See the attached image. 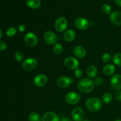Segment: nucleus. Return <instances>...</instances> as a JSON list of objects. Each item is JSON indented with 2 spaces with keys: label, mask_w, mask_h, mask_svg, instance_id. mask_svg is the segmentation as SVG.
<instances>
[{
  "label": "nucleus",
  "mask_w": 121,
  "mask_h": 121,
  "mask_svg": "<svg viewBox=\"0 0 121 121\" xmlns=\"http://www.w3.org/2000/svg\"><path fill=\"white\" fill-rule=\"evenodd\" d=\"M78 87L83 93H89L95 88L94 82L90 79H83L78 82Z\"/></svg>",
  "instance_id": "nucleus-1"
},
{
  "label": "nucleus",
  "mask_w": 121,
  "mask_h": 121,
  "mask_svg": "<svg viewBox=\"0 0 121 121\" xmlns=\"http://www.w3.org/2000/svg\"><path fill=\"white\" fill-rule=\"evenodd\" d=\"M86 106L91 112H98L102 106V102L97 98H90L86 100Z\"/></svg>",
  "instance_id": "nucleus-2"
},
{
  "label": "nucleus",
  "mask_w": 121,
  "mask_h": 121,
  "mask_svg": "<svg viewBox=\"0 0 121 121\" xmlns=\"http://www.w3.org/2000/svg\"><path fill=\"white\" fill-rule=\"evenodd\" d=\"M38 65V61L34 58H28L23 61L22 67L25 70L31 72L36 69Z\"/></svg>",
  "instance_id": "nucleus-3"
},
{
  "label": "nucleus",
  "mask_w": 121,
  "mask_h": 121,
  "mask_svg": "<svg viewBox=\"0 0 121 121\" xmlns=\"http://www.w3.org/2000/svg\"><path fill=\"white\" fill-rule=\"evenodd\" d=\"M67 20L65 17H59L54 24L55 30L59 33H61L66 30L67 27Z\"/></svg>",
  "instance_id": "nucleus-4"
},
{
  "label": "nucleus",
  "mask_w": 121,
  "mask_h": 121,
  "mask_svg": "<svg viewBox=\"0 0 121 121\" xmlns=\"http://www.w3.org/2000/svg\"><path fill=\"white\" fill-rule=\"evenodd\" d=\"M80 95L76 92H70L67 93L65 96V100L70 105H76L80 101Z\"/></svg>",
  "instance_id": "nucleus-5"
},
{
  "label": "nucleus",
  "mask_w": 121,
  "mask_h": 121,
  "mask_svg": "<svg viewBox=\"0 0 121 121\" xmlns=\"http://www.w3.org/2000/svg\"><path fill=\"white\" fill-rule=\"evenodd\" d=\"M24 41L29 47H34L38 43V38L35 34L29 32L25 35Z\"/></svg>",
  "instance_id": "nucleus-6"
},
{
  "label": "nucleus",
  "mask_w": 121,
  "mask_h": 121,
  "mask_svg": "<svg viewBox=\"0 0 121 121\" xmlns=\"http://www.w3.org/2000/svg\"><path fill=\"white\" fill-rule=\"evenodd\" d=\"M44 40L47 44L55 45L57 42L58 38L55 33L51 31H48L44 34Z\"/></svg>",
  "instance_id": "nucleus-7"
},
{
  "label": "nucleus",
  "mask_w": 121,
  "mask_h": 121,
  "mask_svg": "<svg viewBox=\"0 0 121 121\" xmlns=\"http://www.w3.org/2000/svg\"><path fill=\"white\" fill-rule=\"evenodd\" d=\"M73 82L74 80L73 78H69L67 76H61L57 79V84L60 88L65 89L72 85Z\"/></svg>",
  "instance_id": "nucleus-8"
},
{
  "label": "nucleus",
  "mask_w": 121,
  "mask_h": 121,
  "mask_svg": "<svg viewBox=\"0 0 121 121\" xmlns=\"http://www.w3.org/2000/svg\"><path fill=\"white\" fill-rule=\"evenodd\" d=\"M71 117L74 121H83L85 118V112L81 108H75L72 111Z\"/></svg>",
  "instance_id": "nucleus-9"
},
{
  "label": "nucleus",
  "mask_w": 121,
  "mask_h": 121,
  "mask_svg": "<svg viewBox=\"0 0 121 121\" xmlns=\"http://www.w3.org/2000/svg\"><path fill=\"white\" fill-rule=\"evenodd\" d=\"M74 25L78 29L85 30L89 27L90 23L88 20L83 17L78 18L74 21Z\"/></svg>",
  "instance_id": "nucleus-10"
},
{
  "label": "nucleus",
  "mask_w": 121,
  "mask_h": 121,
  "mask_svg": "<svg viewBox=\"0 0 121 121\" xmlns=\"http://www.w3.org/2000/svg\"><path fill=\"white\" fill-rule=\"evenodd\" d=\"M64 64L67 68L72 70H76L79 67V62L75 58L69 57L65 59Z\"/></svg>",
  "instance_id": "nucleus-11"
},
{
  "label": "nucleus",
  "mask_w": 121,
  "mask_h": 121,
  "mask_svg": "<svg viewBox=\"0 0 121 121\" xmlns=\"http://www.w3.org/2000/svg\"><path fill=\"white\" fill-rule=\"evenodd\" d=\"M111 86L116 91H120L121 89V75L115 74L112 77L111 80Z\"/></svg>",
  "instance_id": "nucleus-12"
},
{
  "label": "nucleus",
  "mask_w": 121,
  "mask_h": 121,
  "mask_svg": "<svg viewBox=\"0 0 121 121\" xmlns=\"http://www.w3.org/2000/svg\"><path fill=\"white\" fill-rule=\"evenodd\" d=\"M48 79L47 76L43 74H39L37 75L34 79V85L38 87H43L47 84Z\"/></svg>",
  "instance_id": "nucleus-13"
},
{
  "label": "nucleus",
  "mask_w": 121,
  "mask_h": 121,
  "mask_svg": "<svg viewBox=\"0 0 121 121\" xmlns=\"http://www.w3.org/2000/svg\"><path fill=\"white\" fill-rule=\"evenodd\" d=\"M110 19L113 24L117 26H121V12L115 11L110 15Z\"/></svg>",
  "instance_id": "nucleus-14"
},
{
  "label": "nucleus",
  "mask_w": 121,
  "mask_h": 121,
  "mask_svg": "<svg viewBox=\"0 0 121 121\" xmlns=\"http://www.w3.org/2000/svg\"><path fill=\"white\" fill-rule=\"evenodd\" d=\"M42 121H60L59 116L53 112H46L43 115Z\"/></svg>",
  "instance_id": "nucleus-15"
},
{
  "label": "nucleus",
  "mask_w": 121,
  "mask_h": 121,
  "mask_svg": "<svg viewBox=\"0 0 121 121\" xmlns=\"http://www.w3.org/2000/svg\"><path fill=\"white\" fill-rule=\"evenodd\" d=\"M73 54L78 58H84L86 55V50L81 46H77L73 49Z\"/></svg>",
  "instance_id": "nucleus-16"
},
{
  "label": "nucleus",
  "mask_w": 121,
  "mask_h": 121,
  "mask_svg": "<svg viewBox=\"0 0 121 121\" xmlns=\"http://www.w3.org/2000/svg\"><path fill=\"white\" fill-rule=\"evenodd\" d=\"M63 37L67 42H71L75 39L76 33L73 30H68L66 31L63 34Z\"/></svg>",
  "instance_id": "nucleus-17"
},
{
  "label": "nucleus",
  "mask_w": 121,
  "mask_h": 121,
  "mask_svg": "<svg viewBox=\"0 0 121 121\" xmlns=\"http://www.w3.org/2000/svg\"><path fill=\"white\" fill-rule=\"evenodd\" d=\"M115 72V67L112 64H108L103 68V73L106 76L112 75Z\"/></svg>",
  "instance_id": "nucleus-18"
},
{
  "label": "nucleus",
  "mask_w": 121,
  "mask_h": 121,
  "mask_svg": "<svg viewBox=\"0 0 121 121\" xmlns=\"http://www.w3.org/2000/svg\"><path fill=\"white\" fill-rule=\"evenodd\" d=\"M86 74L87 76L91 78H93L98 74V69L94 65H91L89 66L86 70Z\"/></svg>",
  "instance_id": "nucleus-19"
},
{
  "label": "nucleus",
  "mask_w": 121,
  "mask_h": 121,
  "mask_svg": "<svg viewBox=\"0 0 121 121\" xmlns=\"http://www.w3.org/2000/svg\"><path fill=\"white\" fill-rule=\"evenodd\" d=\"M27 5L31 9H37L41 5L40 0H27Z\"/></svg>",
  "instance_id": "nucleus-20"
},
{
  "label": "nucleus",
  "mask_w": 121,
  "mask_h": 121,
  "mask_svg": "<svg viewBox=\"0 0 121 121\" xmlns=\"http://www.w3.org/2000/svg\"><path fill=\"white\" fill-rule=\"evenodd\" d=\"M113 96L110 92H106L102 96V102L104 104L108 105L112 102Z\"/></svg>",
  "instance_id": "nucleus-21"
},
{
  "label": "nucleus",
  "mask_w": 121,
  "mask_h": 121,
  "mask_svg": "<svg viewBox=\"0 0 121 121\" xmlns=\"http://www.w3.org/2000/svg\"><path fill=\"white\" fill-rule=\"evenodd\" d=\"M28 119L29 121H41L42 118L39 113L37 112H32L30 114Z\"/></svg>",
  "instance_id": "nucleus-22"
},
{
  "label": "nucleus",
  "mask_w": 121,
  "mask_h": 121,
  "mask_svg": "<svg viewBox=\"0 0 121 121\" xmlns=\"http://www.w3.org/2000/svg\"><path fill=\"white\" fill-rule=\"evenodd\" d=\"M63 51V46L60 43H57L54 45L53 47V52L56 54H60Z\"/></svg>",
  "instance_id": "nucleus-23"
},
{
  "label": "nucleus",
  "mask_w": 121,
  "mask_h": 121,
  "mask_svg": "<svg viewBox=\"0 0 121 121\" xmlns=\"http://www.w3.org/2000/svg\"><path fill=\"white\" fill-rule=\"evenodd\" d=\"M113 62L118 66H121V53H116L113 57Z\"/></svg>",
  "instance_id": "nucleus-24"
},
{
  "label": "nucleus",
  "mask_w": 121,
  "mask_h": 121,
  "mask_svg": "<svg viewBox=\"0 0 121 121\" xmlns=\"http://www.w3.org/2000/svg\"><path fill=\"white\" fill-rule=\"evenodd\" d=\"M102 11L106 14H111L112 13V8L110 5L105 4L102 7Z\"/></svg>",
  "instance_id": "nucleus-25"
},
{
  "label": "nucleus",
  "mask_w": 121,
  "mask_h": 121,
  "mask_svg": "<svg viewBox=\"0 0 121 121\" xmlns=\"http://www.w3.org/2000/svg\"><path fill=\"white\" fill-rule=\"evenodd\" d=\"M17 33V30L16 28L14 27H11L9 29L7 30V32H6V34L8 37H13Z\"/></svg>",
  "instance_id": "nucleus-26"
},
{
  "label": "nucleus",
  "mask_w": 121,
  "mask_h": 121,
  "mask_svg": "<svg viewBox=\"0 0 121 121\" xmlns=\"http://www.w3.org/2000/svg\"><path fill=\"white\" fill-rule=\"evenodd\" d=\"M102 59L104 62L108 63L111 61V60H112V56L109 53H105V54L102 55Z\"/></svg>",
  "instance_id": "nucleus-27"
},
{
  "label": "nucleus",
  "mask_w": 121,
  "mask_h": 121,
  "mask_svg": "<svg viewBox=\"0 0 121 121\" xmlns=\"http://www.w3.org/2000/svg\"><path fill=\"white\" fill-rule=\"evenodd\" d=\"M24 58V54L21 52H17L15 54V59L18 62H21Z\"/></svg>",
  "instance_id": "nucleus-28"
},
{
  "label": "nucleus",
  "mask_w": 121,
  "mask_h": 121,
  "mask_svg": "<svg viewBox=\"0 0 121 121\" xmlns=\"http://www.w3.org/2000/svg\"><path fill=\"white\" fill-rule=\"evenodd\" d=\"M74 76H75L77 78H78V79H80V78H82L83 73V71L81 69H76V70H74Z\"/></svg>",
  "instance_id": "nucleus-29"
},
{
  "label": "nucleus",
  "mask_w": 121,
  "mask_h": 121,
  "mask_svg": "<svg viewBox=\"0 0 121 121\" xmlns=\"http://www.w3.org/2000/svg\"><path fill=\"white\" fill-rule=\"evenodd\" d=\"M94 83L95 85L96 86H101L103 83H104V79L100 77H98V78H95L94 80Z\"/></svg>",
  "instance_id": "nucleus-30"
},
{
  "label": "nucleus",
  "mask_w": 121,
  "mask_h": 121,
  "mask_svg": "<svg viewBox=\"0 0 121 121\" xmlns=\"http://www.w3.org/2000/svg\"><path fill=\"white\" fill-rule=\"evenodd\" d=\"M7 49V44L5 42L2 41H0V51L4 52Z\"/></svg>",
  "instance_id": "nucleus-31"
},
{
  "label": "nucleus",
  "mask_w": 121,
  "mask_h": 121,
  "mask_svg": "<svg viewBox=\"0 0 121 121\" xmlns=\"http://www.w3.org/2000/svg\"><path fill=\"white\" fill-rule=\"evenodd\" d=\"M115 97L117 100L121 102V91H117L115 93Z\"/></svg>",
  "instance_id": "nucleus-32"
},
{
  "label": "nucleus",
  "mask_w": 121,
  "mask_h": 121,
  "mask_svg": "<svg viewBox=\"0 0 121 121\" xmlns=\"http://www.w3.org/2000/svg\"><path fill=\"white\" fill-rule=\"evenodd\" d=\"M18 30L20 32H24L26 30V26L24 24H21L18 27Z\"/></svg>",
  "instance_id": "nucleus-33"
},
{
  "label": "nucleus",
  "mask_w": 121,
  "mask_h": 121,
  "mask_svg": "<svg viewBox=\"0 0 121 121\" xmlns=\"http://www.w3.org/2000/svg\"><path fill=\"white\" fill-rule=\"evenodd\" d=\"M115 3L118 7H121V0H115Z\"/></svg>",
  "instance_id": "nucleus-34"
},
{
  "label": "nucleus",
  "mask_w": 121,
  "mask_h": 121,
  "mask_svg": "<svg viewBox=\"0 0 121 121\" xmlns=\"http://www.w3.org/2000/svg\"><path fill=\"white\" fill-rule=\"evenodd\" d=\"M61 121H72V120L69 118H63L61 119Z\"/></svg>",
  "instance_id": "nucleus-35"
},
{
  "label": "nucleus",
  "mask_w": 121,
  "mask_h": 121,
  "mask_svg": "<svg viewBox=\"0 0 121 121\" xmlns=\"http://www.w3.org/2000/svg\"><path fill=\"white\" fill-rule=\"evenodd\" d=\"M2 36V30L0 29V39H1Z\"/></svg>",
  "instance_id": "nucleus-36"
},
{
  "label": "nucleus",
  "mask_w": 121,
  "mask_h": 121,
  "mask_svg": "<svg viewBox=\"0 0 121 121\" xmlns=\"http://www.w3.org/2000/svg\"><path fill=\"white\" fill-rule=\"evenodd\" d=\"M83 121H91L89 120V119H84V120Z\"/></svg>",
  "instance_id": "nucleus-37"
},
{
  "label": "nucleus",
  "mask_w": 121,
  "mask_h": 121,
  "mask_svg": "<svg viewBox=\"0 0 121 121\" xmlns=\"http://www.w3.org/2000/svg\"><path fill=\"white\" fill-rule=\"evenodd\" d=\"M121 121V119H116L115 121Z\"/></svg>",
  "instance_id": "nucleus-38"
},
{
  "label": "nucleus",
  "mask_w": 121,
  "mask_h": 121,
  "mask_svg": "<svg viewBox=\"0 0 121 121\" xmlns=\"http://www.w3.org/2000/svg\"><path fill=\"white\" fill-rule=\"evenodd\" d=\"M109 1H113V0H109Z\"/></svg>",
  "instance_id": "nucleus-39"
}]
</instances>
